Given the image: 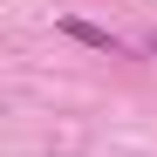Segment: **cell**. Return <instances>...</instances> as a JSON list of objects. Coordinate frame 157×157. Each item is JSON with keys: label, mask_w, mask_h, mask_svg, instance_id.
Here are the masks:
<instances>
[{"label": "cell", "mask_w": 157, "mask_h": 157, "mask_svg": "<svg viewBox=\"0 0 157 157\" xmlns=\"http://www.w3.org/2000/svg\"><path fill=\"white\" fill-rule=\"evenodd\" d=\"M62 34H68V41H82V48H96V55H123V41H116L109 28H96V21H75V14H68V21H62Z\"/></svg>", "instance_id": "obj_1"}, {"label": "cell", "mask_w": 157, "mask_h": 157, "mask_svg": "<svg viewBox=\"0 0 157 157\" xmlns=\"http://www.w3.org/2000/svg\"><path fill=\"white\" fill-rule=\"evenodd\" d=\"M144 48H150V55H157V34H150V41H144Z\"/></svg>", "instance_id": "obj_2"}]
</instances>
